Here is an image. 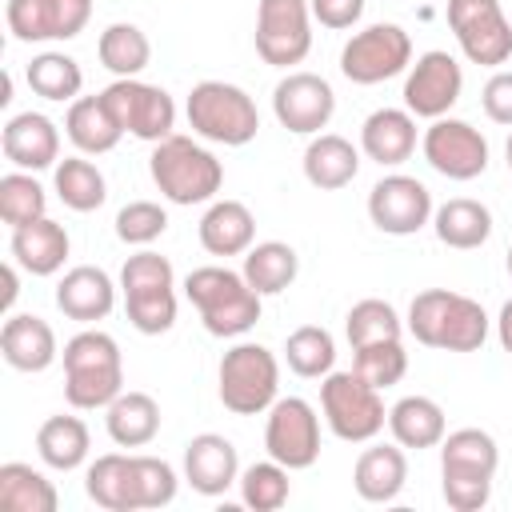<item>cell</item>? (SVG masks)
Here are the masks:
<instances>
[{
	"instance_id": "cell-9",
	"label": "cell",
	"mask_w": 512,
	"mask_h": 512,
	"mask_svg": "<svg viewBox=\"0 0 512 512\" xmlns=\"http://www.w3.org/2000/svg\"><path fill=\"white\" fill-rule=\"evenodd\" d=\"M320 412H324V424L332 428V436H340L348 444H368L388 424L380 388H372L356 368L328 372L320 380Z\"/></svg>"
},
{
	"instance_id": "cell-37",
	"label": "cell",
	"mask_w": 512,
	"mask_h": 512,
	"mask_svg": "<svg viewBox=\"0 0 512 512\" xmlns=\"http://www.w3.org/2000/svg\"><path fill=\"white\" fill-rule=\"evenodd\" d=\"M96 56H100V64H104L116 80H124V76H140V72L148 68L152 44H148V36H144L136 24L116 20V24H108V28L100 32Z\"/></svg>"
},
{
	"instance_id": "cell-46",
	"label": "cell",
	"mask_w": 512,
	"mask_h": 512,
	"mask_svg": "<svg viewBox=\"0 0 512 512\" xmlns=\"http://www.w3.org/2000/svg\"><path fill=\"white\" fill-rule=\"evenodd\" d=\"M136 488H140V508H164L176 500V468L160 456H136Z\"/></svg>"
},
{
	"instance_id": "cell-6",
	"label": "cell",
	"mask_w": 512,
	"mask_h": 512,
	"mask_svg": "<svg viewBox=\"0 0 512 512\" xmlns=\"http://www.w3.org/2000/svg\"><path fill=\"white\" fill-rule=\"evenodd\" d=\"M120 292H124L128 324L136 332L160 336L176 324V272L168 256L152 248H140L136 256H128L120 268Z\"/></svg>"
},
{
	"instance_id": "cell-34",
	"label": "cell",
	"mask_w": 512,
	"mask_h": 512,
	"mask_svg": "<svg viewBox=\"0 0 512 512\" xmlns=\"http://www.w3.org/2000/svg\"><path fill=\"white\" fill-rule=\"evenodd\" d=\"M88 448H92V436H88V424L80 416H48L40 428H36V452L48 468L56 472H72L88 460Z\"/></svg>"
},
{
	"instance_id": "cell-22",
	"label": "cell",
	"mask_w": 512,
	"mask_h": 512,
	"mask_svg": "<svg viewBox=\"0 0 512 512\" xmlns=\"http://www.w3.org/2000/svg\"><path fill=\"white\" fill-rule=\"evenodd\" d=\"M56 308L68 320L96 324L116 308V284L104 268L96 264H76L56 280Z\"/></svg>"
},
{
	"instance_id": "cell-31",
	"label": "cell",
	"mask_w": 512,
	"mask_h": 512,
	"mask_svg": "<svg viewBox=\"0 0 512 512\" xmlns=\"http://www.w3.org/2000/svg\"><path fill=\"white\" fill-rule=\"evenodd\" d=\"M388 432L400 448H436L444 436H448V420H444V408L432 400V396H400L392 408H388Z\"/></svg>"
},
{
	"instance_id": "cell-15",
	"label": "cell",
	"mask_w": 512,
	"mask_h": 512,
	"mask_svg": "<svg viewBox=\"0 0 512 512\" xmlns=\"http://www.w3.org/2000/svg\"><path fill=\"white\" fill-rule=\"evenodd\" d=\"M420 148H424V160L440 176L460 180V184L484 176V168H488V140H484V132L472 128L468 120H456V116L432 120L424 128Z\"/></svg>"
},
{
	"instance_id": "cell-17",
	"label": "cell",
	"mask_w": 512,
	"mask_h": 512,
	"mask_svg": "<svg viewBox=\"0 0 512 512\" xmlns=\"http://www.w3.org/2000/svg\"><path fill=\"white\" fill-rule=\"evenodd\" d=\"M4 20L24 44L76 40L92 20V0H8Z\"/></svg>"
},
{
	"instance_id": "cell-28",
	"label": "cell",
	"mask_w": 512,
	"mask_h": 512,
	"mask_svg": "<svg viewBox=\"0 0 512 512\" xmlns=\"http://www.w3.org/2000/svg\"><path fill=\"white\" fill-rule=\"evenodd\" d=\"M68 232L52 216H40L24 228H12V260L32 276H56L68 260Z\"/></svg>"
},
{
	"instance_id": "cell-4",
	"label": "cell",
	"mask_w": 512,
	"mask_h": 512,
	"mask_svg": "<svg viewBox=\"0 0 512 512\" xmlns=\"http://www.w3.org/2000/svg\"><path fill=\"white\" fill-rule=\"evenodd\" d=\"M64 400L80 412L108 408L124 392V356L120 344L100 332L84 328L64 344Z\"/></svg>"
},
{
	"instance_id": "cell-43",
	"label": "cell",
	"mask_w": 512,
	"mask_h": 512,
	"mask_svg": "<svg viewBox=\"0 0 512 512\" xmlns=\"http://www.w3.org/2000/svg\"><path fill=\"white\" fill-rule=\"evenodd\" d=\"M288 492H292V484H288V468L280 464V460H260V464H248L244 472H240V500L248 504V508H256V512H276V508H284L288 504Z\"/></svg>"
},
{
	"instance_id": "cell-52",
	"label": "cell",
	"mask_w": 512,
	"mask_h": 512,
	"mask_svg": "<svg viewBox=\"0 0 512 512\" xmlns=\"http://www.w3.org/2000/svg\"><path fill=\"white\" fill-rule=\"evenodd\" d=\"M504 268H508V276H512V244H508V256H504Z\"/></svg>"
},
{
	"instance_id": "cell-25",
	"label": "cell",
	"mask_w": 512,
	"mask_h": 512,
	"mask_svg": "<svg viewBox=\"0 0 512 512\" xmlns=\"http://www.w3.org/2000/svg\"><path fill=\"white\" fill-rule=\"evenodd\" d=\"M408 480V456L400 444H372L356 456L352 468V488L368 504H392L404 492Z\"/></svg>"
},
{
	"instance_id": "cell-27",
	"label": "cell",
	"mask_w": 512,
	"mask_h": 512,
	"mask_svg": "<svg viewBox=\"0 0 512 512\" xmlns=\"http://www.w3.org/2000/svg\"><path fill=\"white\" fill-rule=\"evenodd\" d=\"M256 244V216L240 200H212L200 216V248L208 256H244Z\"/></svg>"
},
{
	"instance_id": "cell-35",
	"label": "cell",
	"mask_w": 512,
	"mask_h": 512,
	"mask_svg": "<svg viewBox=\"0 0 512 512\" xmlns=\"http://www.w3.org/2000/svg\"><path fill=\"white\" fill-rule=\"evenodd\" d=\"M0 508L4 512H56L60 492L32 464L8 460V464H0Z\"/></svg>"
},
{
	"instance_id": "cell-24",
	"label": "cell",
	"mask_w": 512,
	"mask_h": 512,
	"mask_svg": "<svg viewBox=\"0 0 512 512\" xmlns=\"http://www.w3.org/2000/svg\"><path fill=\"white\" fill-rule=\"evenodd\" d=\"M360 152L380 168H396L416 152V116L408 108H376L360 124Z\"/></svg>"
},
{
	"instance_id": "cell-5",
	"label": "cell",
	"mask_w": 512,
	"mask_h": 512,
	"mask_svg": "<svg viewBox=\"0 0 512 512\" xmlns=\"http://www.w3.org/2000/svg\"><path fill=\"white\" fill-rule=\"evenodd\" d=\"M148 172H152V184L160 188V196L172 204H184V208L216 200V192L224 184V164L204 144H196L192 136H180V132L152 144Z\"/></svg>"
},
{
	"instance_id": "cell-2",
	"label": "cell",
	"mask_w": 512,
	"mask_h": 512,
	"mask_svg": "<svg viewBox=\"0 0 512 512\" xmlns=\"http://www.w3.org/2000/svg\"><path fill=\"white\" fill-rule=\"evenodd\" d=\"M500 448L484 428H456L440 440V492L452 512H480L492 500Z\"/></svg>"
},
{
	"instance_id": "cell-44",
	"label": "cell",
	"mask_w": 512,
	"mask_h": 512,
	"mask_svg": "<svg viewBox=\"0 0 512 512\" xmlns=\"http://www.w3.org/2000/svg\"><path fill=\"white\" fill-rule=\"evenodd\" d=\"M352 368L372 384V388H392L404 380L408 372V352L400 340H376V344H360L352 348Z\"/></svg>"
},
{
	"instance_id": "cell-51",
	"label": "cell",
	"mask_w": 512,
	"mask_h": 512,
	"mask_svg": "<svg viewBox=\"0 0 512 512\" xmlns=\"http://www.w3.org/2000/svg\"><path fill=\"white\" fill-rule=\"evenodd\" d=\"M504 160H508V176H512V136H508V144H504Z\"/></svg>"
},
{
	"instance_id": "cell-18",
	"label": "cell",
	"mask_w": 512,
	"mask_h": 512,
	"mask_svg": "<svg viewBox=\"0 0 512 512\" xmlns=\"http://www.w3.org/2000/svg\"><path fill=\"white\" fill-rule=\"evenodd\" d=\"M272 112H276L280 128H288L296 136H316L320 128H328V120L336 112V92L316 72H288L272 88Z\"/></svg>"
},
{
	"instance_id": "cell-48",
	"label": "cell",
	"mask_w": 512,
	"mask_h": 512,
	"mask_svg": "<svg viewBox=\"0 0 512 512\" xmlns=\"http://www.w3.org/2000/svg\"><path fill=\"white\" fill-rule=\"evenodd\" d=\"M308 8H312V20H320L332 32H344L364 16V0H308Z\"/></svg>"
},
{
	"instance_id": "cell-21",
	"label": "cell",
	"mask_w": 512,
	"mask_h": 512,
	"mask_svg": "<svg viewBox=\"0 0 512 512\" xmlns=\"http://www.w3.org/2000/svg\"><path fill=\"white\" fill-rule=\"evenodd\" d=\"M4 160L24 172H44L60 164V128L44 112H16L0 132Z\"/></svg>"
},
{
	"instance_id": "cell-36",
	"label": "cell",
	"mask_w": 512,
	"mask_h": 512,
	"mask_svg": "<svg viewBox=\"0 0 512 512\" xmlns=\"http://www.w3.org/2000/svg\"><path fill=\"white\" fill-rule=\"evenodd\" d=\"M244 280L260 292V296H276L284 288H292L296 272H300V256L292 244L284 240H264V244H252L244 252Z\"/></svg>"
},
{
	"instance_id": "cell-7",
	"label": "cell",
	"mask_w": 512,
	"mask_h": 512,
	"mask_svg": "<svg viewBox=\"0 0 512 512\" xmlns=\"http://www.w3.org/2000/svg\"><path fill=\"white\" fill-rule=\"evenodd\" d=\"M184 112H188V128L200 140H212L224 148H244L260 132L256 100L244 88L224 84V80H200L188 92Z\"/></svg>"
},
{
	"instance_id": "cell-38",
	"label": "cell",
	"mask_w": 512,
	"mask_h": 512,
	"mask_svg": "<svg viewBox=\"0 0 512 512\" xmlns=\"http://www.w3.org/2000/svg\"><path fill=\"white\" fill-rule=\"evenodd\" d=\"M52 184H56V196L64 208L72 212H96L104 200H108V184H104V172L80 156H64L52 172Z\"/></svg>"
},
{
	"instance_id": "cell-32",
	"label": "cell",
	"mask_w": 512,
	"mask_h": 512,
	"mask_svg": "<svg viewBox=\"0 0 512 512\" xmlns=\"http://www.w3.org/2000/svg\"><path fill=\"white\" fill-rule=\"evenodd\" d=\"M432 232L440 244L456 252H472L492 236V212L472 196H452L432 212Z\"/></svg>"
},
{
	"instance_id": "cell-11",
	"label": "cell",
	"mask_w": 512,
	"mask_h": 512,
	"mask_svg": "<svg viewBox=\"0 0 512 512\" xmlns=\"http://www.w3.org/2000/svg\"><path fill=\"white\" fill-rule=\"evenodd\" d=\"M448 28L472 64L500 68L512 56V24L500 0H448Z\"/></svg>"
},
{
	"instance_id": "cell-19",
	"label": "cell",
	"mask_w": 512,
	"mask_h": 512,
	"mask_svg": "<svg viewBox=\"0 0 512 512\" xmlns=\"http://www.w3.org/2000/svg\"><path fill=\"white\" fill-rule=\"evenodd\" d=\"M432 192L404 172H392L368 192V220L388 236H412L432 220Z\"/></svg>"
},
{
	"instance_id": "cell-3",
	"label": "cell",
	"mask_w": 512,
	"mask_h": 512,
	"mask_svg": "<svg viewBox=\"0 0 512 512\" xmlns=\"http://www.w3.org/2000/svg\"><path fill=\"white\" fill-rule=\"evenodd\" d=\"M184 296L200 312L204 332L220 340L244 336L260 320V292L244 280V272H232L224 264L192 268L184 276Z\"/></svg>"
},
{
	"instance_id": "cell-49",
	"label": "cell",
	"mask_w": 512,
	"mask_h": 512,
	"mask_svg": "<svg viewBox=\"0 0 512 512\" xmlns=\"http://www.w3.org/2000/svg\"><path fill=\"white\" fill-rule=\"evenodd\" d=\"M496 336H500V348L512 356V300H504V308L496 316Z\"/></svg>"
},
{
	"instance_id": "cell-14",
	"label": "cell",
	"mask_w": 512,
	"mask_h": 512,
	"mask_svg": "<svg viewBox=\"0 0 512 512\" xmlns=\"http://www.w3.org/2000/svg\"><path fill=\"white\" fill-rule=\"evenodd\" d=\"M264 448L288 472L312 468L320 456V416L304 396H276L264 424Z\"/></svg>"
},
{
	"instance_id": "cell-47",
	"label": "cell",
	"mask_w": 512,
	"mask_h": 512,
	"mask_svg": "<svg viewBox=\"0 0 512 512\" xmlns=\"http://www.w3.org/2000/svg\"><path fill=\"white\" fill-rule=\"evenodd\" d=\"M480 104H484V116L492 124H504L512 128V68H496L480 92Z\"/></svg>"
},
{
	"instance_id": "cell-33",
	"label": "cell",
	"mask_w": 512,
	"mask_h": 512,
	"mask_svg": "<svg viewBox=\"0 0 512 512\" xmlns=\"http://www.w3.org/2000/svg\"><path fill=\"white\" fill-rule=\"evenodd\" d=\"M104 412H108L104 416L108 436L120 448H144L160 432V404L148 392H120Z\"/></svg>"
},
{
	"instance_id": "cell-45",
	"label": "cell",
	"mask_w": 512,
	"mask_h": 512,
	"mask_svg": "<svg viewBox=\"0 0 512 512\" xmlns=\"http://www.w3.org/2000/svg\"><path fill=\"white\" fill-rule=\"evenodd\" d=\"M168 228V212L156 200H132L116 212V236L132 248H148L152 240H160Z\"/></svg>"
},
{
	"instance_id": "cell-50",
	"label": "cell",
	"mask_w": 512,
	"mask_h": 512,
	"mask_svg": "<svg viewBox=\"0 0 512 512\" xmlns=\"http://www.w3.org/2000/svg\"><path fill=\"white\" fill-rule=\"evenodd\" d=\"M20 296V280H16V260L4 264V316H12V304Z\"/></svg>"
},
{
	"instance_id": "cell-8",
	"label": "cell",
	"mask_w": 512,
	"mask_h": 512,
	"mask_svg": "<svg viewBox=\"0 0 512 512\" xmlns=\"http://www.w3.org/2000/svg\"><path fill=\"white\" fill-rule=\"evenodd\" d=\"M220 404L232 412V416H260L276 404V392H280V364L276 356L264 348V344H232L224 356H220Z\"/></svg>"
},
{
	"instance_id": "cell-29",
	"label": "cell",
	"mask_w": 512,
	"mask_h": 512,
	"mask_svg": "<svg viewBox=\"0 0 512 512\" xmlns=\"http://www.w3.org/2000/svg\"><path fill=\"white\" fill-rule=\"evenodd\" d=\"M360 172V152L348 136L336 132H316L304 148V180L320 192H336L344 184H352Z\"/></svg>"
},
{
	"instance_id": "cell-1",
	"label": "cell",
	"mask_w": 512,
	"mask_h": 512,
	"mask_svg": "<svg viewBox=\"0 0 512 512\" xmlns=\"http://www.w3.org/2000/svg\"><path fill=\"white\" fill-rule=\"evenodd\" d=\"M408 332L424 348L440 352H476L488 340V312L480 300L448 288H424L408 304Z\"/></svg>"
},
{
	"instance_id": "cell-41",
	"label": "cell",
	"mask_w": 512,
	"mask_h": 512,
	"mask_svg": "<svg viewBox=\"0 0 512 512\" xmlns=\"http://www.w3.org/2000/svg\"><path fill=\"white\" fill-rule=\"evenodd\" d=\"M48 208V192L40 188V180L24 168L4 172L0 176V220L8 228H24L32 220H40Z\"/></svg>"
},
{
	"instance_id": "cell-42",
	"label": "cell",
	"mask_w": 512,
	"mask_h": 512,
	"mask_svg": "<svg viewBox=\"0 0 512 512\" xmlns=\"http://www.w3.org/2000/svg\"><path fill=\"white\" fill-rule=\"evenodd\" d=\"M400 332H404V320L396 316V308L388 300H376V296L356 300L344 316V336L352 348L376 344V340H400Z\"/></svg>"
},
{
	"instance_id": "cell-23",
	"label": "cell",
	"mask_w": 512,
	"mask_h": 512,
	"mask_svg": "<svg viewBox=\"0 0 512 512\" xmlns=\"http://www.w3.org/2000/svg\"><path fill=\"white\" fill-rule=\"evenodd\" d=\"M0 352H4L8 368H16V372H44V368H52L56 356H60L52 324L40 320V316H32V312H12V316H4Z\"/></svg>"
},
{
	"instance_id": "cell-16",
	"label": "cell",
	"mask_w": 512,
	"mask_h": 512,
	"mask_svg": "<svg viewBox=\"0 0 512 512\" xmlns=\"http://www.w3.org/2000/svg\"><path fill=\"white\" fill-rule=\"evenodd\" d=\"M464 92V72L456 64L452 52L432 48L424 56H416V64H408L404 76V108L420 120H440L456 108Z\"/></svg>"
},
{
	"instance_id": "cell-39",
	"label": "cell",
	"mask_w": 512,
	"mask_h": 512,
	"mask_svg": "<svg viewBox=\"0 0 512 512\" xmlns=\"http://www.w3.org/2000/svg\"><path fill=\"white\" fill-rule=\"evenodd\" d=\"M24 80L36 96L52 100V104H72L84 88V72L68 52H40L32 56V64L24 68Z\"/></svg>"
},
{
	"instance_id": "cell-20",
	"label": "cell",
	"mask_w": 512,
	"mask_h": 512,
	"mask_svg": "<svg viewBox=\"0 0 512 512\" xmlns=\"http://www.w3.org/2000/svg\"><path fill=\"white\" fill-rule=\"evenodd\" d=\"M184 480L200 496H224L240 484V456L236 444L220 432H200L184 444Z\"/></svg>"
},
{
	"instance_id": "cell-10",
	"label": "cell",
	"mask_w": 512,
	"mask_h": 512,
	"mask_svg": "<svg viewBox=\"0 0 512 512\" xmlns=\"http://www.w3.org/2000/svg\"><path fill=\"white\" fill-rule=\"evenodd\" d=\"M412 64V36L400 24H368L340 48V72L352 84H384Z\"/></svg>"
},
{
	"instance_id": "cell-12",
	"label": "cell",
	"mask_w": 512,
	"mask_h": 512,
	"mask_svg": "<svg viewBox=\"0 0 512 512\" xmlns=\"http://www.w3.org/2000/svg\"><path fill=\"white\" fill-rule=\"evenodd\" d=\"M100 96L112 108L116 124L124 132H132L136 140L160 144L176 128V104H172V96L160 84H148L140 76H124V80H112Z\"/></svg>"
},
{
	"instance_id": "cell-26",
	"label": "cell",
	"mask_w": 512,
	"mask_h": 512,
	"mask_svg": "<svg viewBox=\"0 0 512 512\" xmlns=\"http://www.w3.org/2000/svg\"><path fill=\"white\" fill-rule=\"evenodd\" d=\"M84 492L92 504L108 512H140V488H136V456L128 452H104L84 472Z\"/></svg>"
},
{
	"instance_id": "cell-40",
	"label": "cell",
	"mask_w": 512,
	"mask_h": 512,
	"mask_svg": "<svg viewBox=\"0 0 512 512\" xmlns=\"http://www.w3.org/2000/svg\"><path fill=\"white\" fill-rule=\"evenodd\" d=\"M284 360L296 376L304 380H324L336 364V340L328 328L320 324H300L296 332H288L284 340Z\"/></svg>"
},
{
	"instance_id": "cell-30",
	"label": "cell",
	"mask_w": 512,
	"mask_h": 512,
	"mask_svg": "<svg viewBox=\"0 0 512 512\" xmlns=\"http://www.w3.org/2000/svg\"><path fill=\"white\" fill-rule=\"evenodd\" d=\"M64 136L76 144V152L104 156V152H112L120 144L124 128L116 124V116L104 104V96H76L68 104V116H64Z\"/></svg>"
},
{
	"instance_id": "cell-13",
	"label": "cell",
	"mask_w": 512,
	"mask_h": 512,
	"mask_svg": "<svg viewBox=\"0 0 512 512\" xmlns=\"http://www.w3.org/2000/svg\"><path fill=\"white\" fill-rule=\"evenodd\" d=\"M256 52L272 68H292L312 52L308 0H260L256 4Z\"/></svg>"
}]
</instances>
